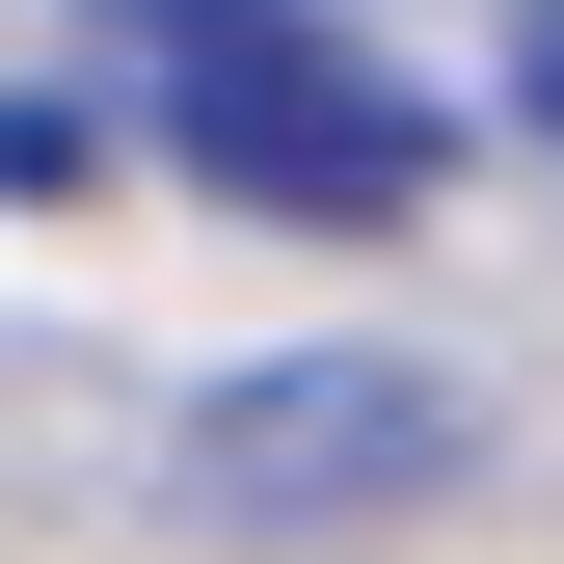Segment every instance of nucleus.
<instances>
[{
    "instance_id": "nucleus-1",
    "label": "nucleus",
    "mask_w": 564,
    "mask_h": 564,
    "mask_svg": "<svg viewBox=\"0 0 564 564\" xmlns=\"http://www.w3.org/2000/svg\"><path fill=\"white\" fill-rule=\"evenodd\" d=\"M108 54L162 108V162L242 188V216H323V242L431 216V82H377L323 0H108Z\"/></svg>"
},
{
    "instance_id": "nucleus-2",
    "label": "nucleus",
    "mask_w": 564,
    "mask_h": 564,
    "mask_svg": "<svg viewBox=\"0 0 564 564\" xmlns=\"http://www.w3.org/2000/svg\"><path fill=\"white\" fill-rule=\"evenodd\" d=\"M457 457H484V403L403 377V349H269L216 431H188V484H216V511H431Z\"/></svg>"
},
{
    "instance_id": "nucleus-3",
    "label": "nucleus",
    "mask_w": 564,
    "mask_h": 564,
    "mask_svg": "<svg viewBox=\"0 0 564 564\" xmlns=\"http://www.w3.org/2000/svg\"><path fill=\"white\" fill-rule=\"evenodd\" d=\"M511 82H538V134H564V0H538V28H511Z\"/></svg>"
}]
</instances>
